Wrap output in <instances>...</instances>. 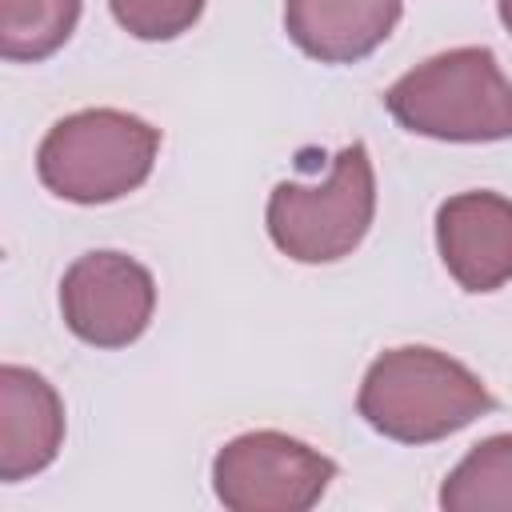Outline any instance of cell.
Listing matches in <instances>:
<instances>
[{
  "label": "cell",
  "mask_w": 512,
  "mask_h": 512,
  "mask_svg": "<svg viewBox=\"0 0 512 512\" xmlns=\"http://www.w3.org/2000/svg\"><path fill=\"white\" fill-rule=\"evenodd\" d=\"M376 216V172L360 140L332 156L320 184L280 180L268 196V236L296 264H332L360 248Z\"/></svg>",
  "instance_id": "277c9868"
},
{
  "label": "cell",
  "mask_w": 512,
  "mask_h": 512,
  "mask_svg": "<svg viewBox=\"0 0 512 512\" xmlns=\"http://www.w3.org/2000/svg\"><path fill=\"white\" fill-rule=\"evenodd\" d=\"M436 248L464 292H496L512 280V200L456 192L436 208Z\"/></svg>",
  "instance_id": "52a82bcc"
},
{
  "label": "cell",
  "mask_w": 512,
  "mask_h": 512,
  "mask_svg": "<svg viewBox=\"0 0 512 512\" xmlns=\"http://www.w3.org/2000/svg\"><path fill=\"white\" fill-rule=\"evenodd\" d=\"M208 0H108L116 24L136 40H176L184 36Z\"/></svg>",
  "instance_id": "7c38bea8"
},
{
  "label": "cell",
  "mask_w": 512,
  "mask_h": 512,
  "mask_svg": "<svg viewBox=\"0 0 512 512\" xmlns=\"http://www.w3.org/2000/svg\"><path fill=\"white\" fill-rule=\"evenodd\" d=\"M492 408L496 400L484 380L456 356L428 344L380 352L356 392V412L364 424L396 444L444 440Z\"/></svg>",
  "instance_id": "6da1fadb"
},
{
  "label": "cell",
  "mask_w": 512,
  "mask_h": 512,
  "mask_svg": "<svg viewBox=\"0 0 512 512\" xmlns=\"http://www.w3.org/2000/svg\"><path fill=\"white\" fill-rule=\"evenodd\" d=\"M440 508L448 512H512V432L488 436L440 484Z\"/></svg>",
  "instance_id": "30bf717a"
},
{
  "label": "cell",
  "mask_w": 512,
  "mask_h": 512,
  "mask_svg": "<svg viewBox=\"0 0 512 512\" xmlns=\"http://www.w3.org/2000/svg\"><path fill=\"white\" fill-rule=\"evenodd\" d=\"M336 464L288 432H244L212 460V492L232 512H308L320 504Z\"/></svg>",
  "instance_id": "5b68a950"
},
{
  "label": "cell",
  "mask_w": 512,
  "mask_h": 512,
  "mask_svg": "<svg viewBox=\"0 0 512 512\" xmlns=\"http://www.w3.org/2000/svg\"><path fill=\"white\" fill-rule=\"evenodd\" d=\"M384 108L416 136L452 144L512 140V80L484 44L448 48L408 68L384 92Z\"/></svg>",
  "instance_id": "7a4b0ae2"
},
{
  "label": "cell",
  "mask_w": 512,
  "mask_h": 512,
  "mask_svg": "<svg viewBox=\"0 0 512 512\" xmlns=\"http://www.w3.org/2000/svg\"><path fill=\"white\" fill-rule=\"evenodd\" d=\"M84 0H0V56L12 64L48 60L76 32Z\"/></svg>",
  "instance_id": "8fae6325"
},
{
  "label": "cell",
  "mask_w": 512,
  "mask_h": 512,
  "mask_svg": "<svg viewBox=\"0 0 512 512\" xmlns=\"http://www.w3.org/2000/svg\"><path fill=\"white\" fill-rule=\"evenodd\" d=\"M496 12H500V20H504V28L512 36V0H496Z\"/></svg>",
  "instance_id": "4fadbf2b"
},
{
  "label": "cell",
  "mask_w": 512,
  "mask_h": 512,
  "mask_svg": "<svg viewBox=\"0 0 512 512\" xmlns=\"http://www.w3.org/2000/svg\"><path fill=\"white\" fill-rule=\"evenodd\" d=\"M160 128L120 108H84L56 120L36 148L40 184L72 204H112L136 192L156 164Z\"/></svg>",
  "instance_id": "3957f363"
},
{
  "label": "cell",
  "mask_w": 512,
  "mask_h": 512,
  "mask_svg": "<svg viewBox=\"0 0 512 512\" xmlns=\"http://www.w3.org/2000/svg\"><path fill=\"white\" fill-rule=\"evenodd\" d=\"M404 0H284L288 40L320 64H356L396 28Z\"/></svg>",
  "instance_id": "9c48e42d"
},
{
  "label": "cell",
  "mask_w": 512,
  "mask_h": 512,
  "mask_svg": "<svg viewBox=\"0 0 512 512\" xmlns=\"http://www.w3.org/2000/svg\"><path fill=\"white\" fill-rule=\"evenodd\" d=\"M156 312L152 272L112 248L84 252L60 280V316L68 332L92 348H128Z\"/></svg>",
  "instance_id": "8992f818"
},
{
  "label": "cell",
  "mask_w": 512,
  "mask_h": 512,
  "mask_svg": "<svg viewBox=\"0 0 512 512\" xmlns=\"http://www.w3.org/2000/svg\"><path fill=\"white\" fill-rule=\"evenodd\" d=\"M64 444L60 392L24 364L0 368V480L16 484L44 472Z\"/></svg>",
  "instance_id": "ba28073f"
}]
</instances>
